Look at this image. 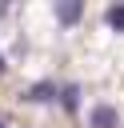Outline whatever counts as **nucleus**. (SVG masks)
Segmentation results:
<instances>
[{
  "instance_id": "39448f33",
  "label": "nucleus",
  "mask_w": 124,
  "mask_h": 128,
  "mask_svg": "<svg viewBox=\"0 0 124 128\" xmlns=\"http://www.w3.org/2000/svg\"><path fill=\"white\" fill-rule=\"evenodd\" d=\"M104 24L112 32H124V4H108L104 8Z\"/></svg>"
},
{
  "instance_id": "423d86ee",
  "label": "nucleus",
  "mask_w": 124,
  "mask_h": 128,
  "mask_svg": "<svg viewBox=\"0 0 124 128\" xmlns=\"http://www.w3.org/2000/svg\"><path fill=\"white\" fill-rule=\"evenodd\" d=\"M4 68H8V64H4V56H0V72H4Z\"/></svg>"
},
{
  "instance_id": "7ed1b4c3",
  "label": "nucleus",
  "mask_w": 124,
  "mask_h": 128,
  "mask_svg": "<svg viewBox=\"0 0 124 128\" xmlns=\"http://www.w3.org/2000/svg\"><path fill=\"white\" fill-rule=\"evenodd\" d=\"M80 16H84V4H80V0H56V20H60L64 28L80 24Z\"/></svg>"
},
{
  "instance_id": "20e7f679",
  "label": "nucleus",
  "mask_w": 124,
  "mask_h": 128,
  "mask_svg": "<svg viewBox=\"0 0 124 128\" xmlns=\"http://www.w3.org/2000/svg\"><path fill=\"white\" fill-rule=\"evenodd\" d=\"M56 100H60V108H64L68 116H76V112H80V84H64Z\"/></svg>"
},
{
  "instance_id": "f257e3e1",
  "label": "nucleus",
  "mask_w": 124,
  "mask_h": 128,
  "mask_svg": "<svg viewBox=\"0 0 124 128\" xmlns=\"http://www.w3.org/2000/svg\"><path fill=\"white\" fill-rule=\"evenodd\" d=\"M88 128H120V112L112 104H96L88 112Z\"/></svg>"
},
{
  "instance_id": "f03ea898",
  "label": "nucleus",
  "mask_w": 124,
  "mask_h": 128,
  "mask_svg": "<svg viewBox=\"0 0 124 128\" xmlns=\"http://www.w3.org/2000/svg\"><path fill=\"white\" fill-rule=\"evenodd\" d=\"M56 96H60V88H56L52 80H36V84L24 92V100H28V104H52Z\"/></svg>"
},
{
  "instance_id": "0eeeda50",
  "label": "nucleus",
  "mask_w": 124,
  "mask_h": 128,
  "mask_svg": "<svg viewBox=\"0 0 124 128\" xmlns=\"http://www.w3.org/2000/svg\"><path fill=\"white\" fill-rule=\"evenodd\" d=\"M0 128H4V120H0Z\"/></svg>"
}]
</instances>
